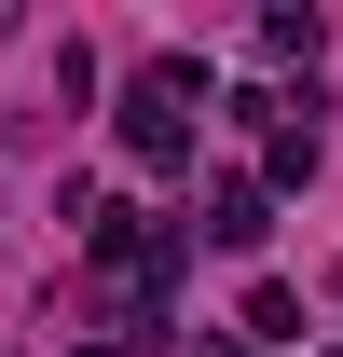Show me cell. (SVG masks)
Wrapping results in <instances>:
<instances>
[{"mask_svg": "<svg viewBox=\"0 0 343 357\" xmlns=\"http://www.w3.org/2000/svg\"><path fill=\"white\" fill-rule=\"evenodd\" d=\"M247 344H302V303H289V289H247Z\"/></svg>", "mask_w": 343, "mask_h": 357, "instance_id": "3", "label": "cell"}, {"mask_svg": "<svg viewBox=\"0 0 343 357\" xmlns=\"http://www.w3.org/2000/svg\"><path fill=\"white\" fill-rule=\"evenodd\" d=\"M192 96H206V69H137V96H124L137 165H192Z\"/></svg>", "mask_w": 343, "mask_h": 357, "instance_id": "1", "label": "cell"}, {"mask_svg": "<svg viewBox=\"0 0 343 357\" xmlns=\"http://www.w3.org/2000/svg\"><path fill=\"white\" fill-rule=\"evenodd\" d=\"M206 234H220V248H261V234H275V192H261V178H220V192H206Z\"/></svg>", "mask_w": 343, "mask_h": 357, "instance_id": "2", "label": "cell"}]
</instances>
